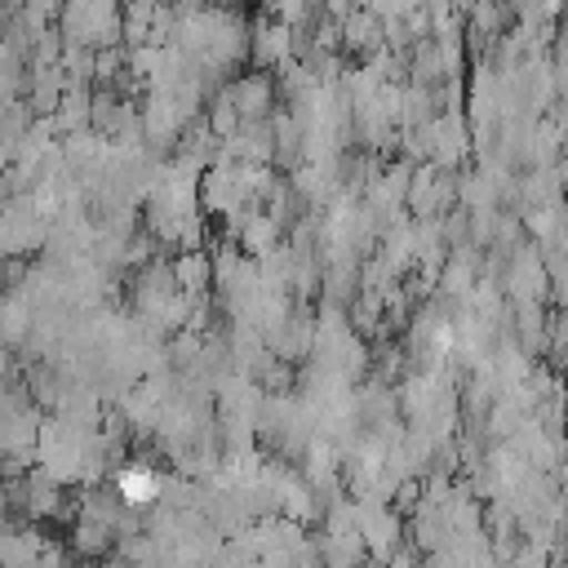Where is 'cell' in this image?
I'll return each instance as SVG.
<instances>
[{"label": "cell", "mask_w": 568, "mask_h": 568, "mask_svg": "<svg viewBox=\"0 0 568 568\" xmlns=\"http://www.w3.org/2000/svg\"><path fill=\"white\" fill-rule=\"evenodd\" d=\"M226 98L240 120H266L275 111V80L262 67H248L244 75L226 80Z\"/></svg>", "instance_id": "cell-2"}, {"label": "cell", "mask_w": 568, "mask_h": 568, "mask_svg": "<svg viewBox=\"0 0 568 568\" xmlns=\"http://www.w3.org/2000/svg\"><path fill=\"white\" fill-rule=\"evenodd\" d=\"M18 9L36 22V27H53L62 13V0H18Z\"/></svg>", "instance_id": "cell-4"}, {"label": "cell", "mask_w": 568, "mask_h": 568, "mask_svg": "<svg viewBox=\"0 0 568 568\" xmlns=\"http://www.w3.org/2000/svg\"><path fill=\"white\" fill-rule=\"evenodd\" d=\"M115 497H120L124 506H133V510L155 506V501H160V470H155L151 462L124 466V470L115 475Z\"/></svg>", "instance_id": "cell-3"}, {"label": "cell", "mask_w": 568, "mask_h": 568, "mask_svg": "<svg viewBox=\"0 0 568 568\" xmlns=\"http://www.w3.org/2000/svg\"><path fill=\"white\" fill-rule=\"evenodd\" d=\"M284 58H293V27L280 18H253L248 22V67L275 71Z\"/></svg>", "instance_id": "cell-1"}]
</instances>
